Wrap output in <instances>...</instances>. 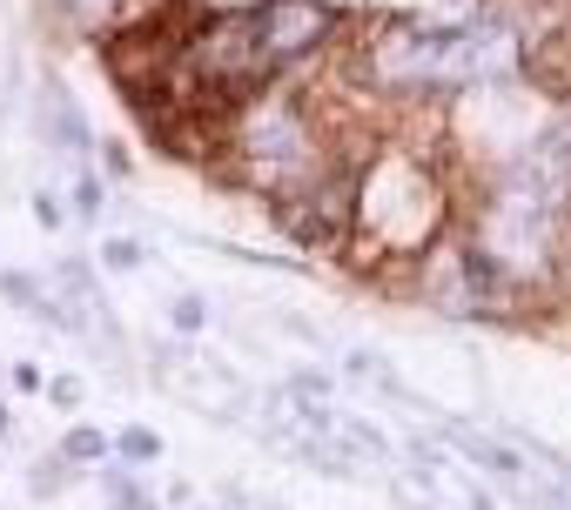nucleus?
Returning <instances> with one entry per match:
<instances>
[{"mask_svg": "<svg viewBox=\"0 0 571 510\" xmlns=\"http://www.w3.org/2000/svg\"><path fill=\"white\" fill-rule=\"evenodd\" d=\"M518 67V41L498 21H384L363 41V74L390 95L491 88Z\"/></svg>", "mask_w": 571, "mask_h": 510, "instance_id": "f257e3e1", "label": "nucleus"}, {"mask_svg": "<svg viewBox=\"0 0 571 510\" xmlns=\"http://www.w3.org/2000/svg\"><path fill=\"white\" fill-rule=\"evenodd\" d=\"M350 228L376 256H424L444 228V182L431 175V162H417L404 148H384L357 182Z\"/></svg>", "mask_w": 571, "mask_h": 510, "instance_id": "f03ea898", "label": "nucleus"}, {"mask_svg": "<svg viewBox=\"0 0 571 510\" xmlns=\"http://www.w3.org/2000/svg\"><path fill=\"white\" fill-rule=\"evenodd\" d=\"M236 154L249 162V175L262 188H276V195H289L310 175H323V148L310 135V114H302V101L283 95V88L276 95L256 88V101H243V114H236Z\"/></svg>", "mask_w": 571, "mask_h": 510, "instance_id": "7ed1b4c3", "label": "nucleus"}, {"mask_svg": "<svg viewBox=\"0 0 571 510\" xmlns=\"http://www.w3.org/2000/svg\"><path fill=\"white\" fill-rule=\"evenodd\" d=\"M243 21H249V41H256L262 74H276V67H289L302 54H316L336 34V14L323 8V0H262V8H249Z\"/></svg>", "mask_w": 571, "mask_h": 510, "instance_id": "20e7f679", "label": "nucleus"}, {"mask_svg": "<svg viewBox=\"0 0 571 510\" xmlns=\"http://www.w3.org/2000/svg\"><path fill=\"white\" fill-rule=\"evenodd\" d=\"M350 202H357V182H350V175H336L330 188H310V195H283L276 222H283L289 235H302L310 249H323V242H336V235L350 228Z\"/></svg>", "mask_w": 571, "mask_h": 510, "instance_id": "39448f33", "label": "nucleus"}, {"mask_svg": "<svg viewBox=\"0 0 571 510\" xmlns=\"http://www.w3.org/2000/svg\"><path fill=\"white\" fill-rule=\"evenodd\" d=\"M450 444L477 463V477H484V484H498V490H511V497H524V503L538 497V477H531V463H524L511 444L484 437V430H471V423H450Z\"/></svg>", "mask_w": 571, "mask_h": 510, "instance_id": "423d86ee", "label": "nucleus"}, {"mask_svg": "<svg viewBox=\"0 0 571 510\" xmlns=\"http://www.w3.org/2000/svg\"><path fill=\"white\" fill-rule=\"evenodd\" d=\"M417 484L431 490V503L437 510H491V490H484V477L477 470H457L431 437H417Z\"/></svg>", "mask_w": 571, "mask_h": 510, "instance_id": "0eeeda50", "label": "nucleus"}, {"mask_svg": "<svg viewBox=\"0 0 571 510\" xmlns=\"http://www.w3.org/2000/svg\"><path fill=\"white\" fill-rule=\"evenodd\" d=\"M48 122H54V135H61L67 148H88V128H82V114H74V101H67V95H54V101H48Z\"/></svg>", "mask_w": 571, "mask_h": 510, "instance_id": "6e6552de", "label": "nucleus"}, {"mask_svg": "<svg viewBox=\"0 0 571 510\" xmlns=\"http://www.w3.org/2000/svg\"><path fill=\"white\" fill-rule=\"evenodd\" d=\"M122 457H135V463H156V457H162V444L148 437V430H128V437H122Z\"/></svg>", "mask_w": 571, "mask_h": 510, "instance_id": "1a4fd4ad", "label": "nucleus"}, {"mask_svg": "<svg viewBox=\"0 0 571 510\" xmlns=\"http://www.w3.org/2000/svg\"><path fill=\"white\" fill-rule=\"evenodd\" d=\"M101 262H108V269H135V262H141V249L128 242V235H114V242L101 249Z\"/></svg>", "mask_w": 571, "mask_h": 510, "instance_id": "9d476101", "label": "nucleus"}, {"mask_svg": "<svg viewBox=\"0 0 571 510\" xmlns=\"http://www.w3.org/2000/svg\"><path fill=\"white\" fill-rule=\"evenodd\" d=\"M108 444L95 437V430H74V437H67V457H101Z\"/></svg>", "mask_w": 571, "mask_h": 510, "instance_id": "9b49d317", "label": "nucleus"}, {"mask_svg": "<svg viewBox=\"0 0 571 510\" xmlns=\"http://www.w3.org/2000/svg\"><path fill=\"white\" fill-rule=\"evenodd\" d=\"M175 329H202V302H196V296L175 302Z\"/></svg>", "mask_w": 571, "mask_h": 510, "instance_id": "f8f14e48", "label": "nucleus"}, {"mask_svg": "<svg viewBox=\"0 0 571 510\" xmlns=\"http://www.w3.org/2000/svg\"><path fill=\"white\" fill-rule=\"evenodd\" d=\"M0 430H8V416H0Z\"/></svg>", "mask_w": 571, "mask_h": 510, "instance_id": "ddd939ff", "label": "nucleus"}]
</instances>
